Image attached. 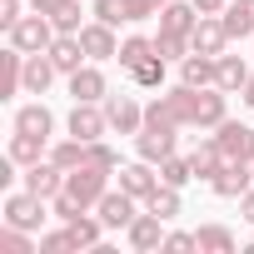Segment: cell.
Masks as SVG:
<instances>
[{
  "instance_id": "6da1fadb",
  "label": "cell",
  "mask_w": 254,
  "mask_h": 254,
  "mask_svg": "<svg viewBox=\"0 0 254 254\" xmlns=\"http://www.w3.org/2000/svg\"><path fill=\"white\" fill-rule=\"evenodd\" d=\"M229 120V105H224V90L219 85H175L165 90L155 105H145V125H170V130H214V125Z\"/></svg>"
},
{
  "instance_id": "7a4b0ae2",
  "label": "cell",
  "mask_w": 254,
  "mask_h": 254,
  "mask_svg": "<svg viewBox=\"0 0 254 254\" xmlns=\"http://www.w3.org/2000/svg\"><path fill=\"white\" fill-rule=\"evenodd\" d=\"M5 35H10V45H15V50H25V55H45V50L55 45V35H60V30H55V20H50V15L30 10V15H20Z\"/></svg>"
},
{
  "instance_id": "3957f363",
  "label": "cell",
  "mask_w": 254,
  "mask_h": 254,
  "mask_svg": "<svg viewBox=\"0 0 254 254\" xmlns=\"http://www.w3.org/2000/svg\"><path fill=\"white\" fill-rule=\"evenodd\" d=\"M105 190H110V170H100V165H80V170L65 175V194L80 199L85 209H95L105 199Z\"/></svg>"
},
{
  "instance_id": "277c9868",
  "label": "cell",
  "mask_w": 254,
  "mask_h": 254,
  "mask_svg": "<svg viewBox=\"0 0 254 254\" xmlns=\"http://www.w3.org/2000/svg\"><path fill=\"white\" fill-rule=\"evenodd\" d=\"M45 204L50 199H40V194H30V190H20V194H5V224H15V229H40L45 224Z\"/></svg>"
},
{
  "instance_id": "5b68a950",
  "label": "cell",
  "mask_w": 254,
  "mask_h": 254,
  "mask_svg": "<svg viewBox=\"0 0 254 254\" xmlns=\"http://www.w3.org/2000/svg\"><path fill=\"white\" fill-rule=\"evenodd\" d=\"M214 140H219L224 160H244V165H254V125L224 120V125H214Z\"/></svg>"
},
{
  "instance_id": "8992f818",
  "label": "cell",
  "mask_w": 254,
  "mask_h": 254,
  "mask_svg": "<svg viewBox=\"0 0 254 254\" xmlns=\"http://www.w3.org/2000/svg\"><path fill=\"white\" fill-rule=\"evenodd\" d=\"M95 209H100L105 229H130V224H135V214H140V199H135L130 190H105V199H100Z\"/></svg>"
},
{
  "instance_id": "52a82bcc",
  "label": "cell",
  "mask_w": 254,
  "mask_h": 254,
  "mask_svg": "<svg viewBox=\"0 0 254 254\" xmlns=\"http://www.w3.org/2000/svg\"><path fill=\"white\" fill-rule=\"evenodd\" d=\"M125 239H130L135 254H155V249H165V219L145 209V214H135L130 229H125Z\"/></svg>"
},
{
  "instance_id": "ba28073f",
  "label": "cell",
  "mask_w": 254,
  "mask_h": 254,
  "mask_svg": "<svg viewBox=\"0 0 254 254\" xmlns=\"http://www.w3.org/2000/svg\"><path fill=\"white\" fill-rule=\"evenodd\" d=\"M105 115H110V130H115V135H140V130H145V110H140L130 95H110V100H105Z\"/></svg>"
},
{
  "instance_id": "9c48e42d",
  "label": "cell",
  "mask_w": 254,
  "mask_h": 254,
  "mask_svg": "<svg viewBox=\"0 0 254 254\" xmlns=\"http://www.w3.org/2000/svg\"><path fill=\"white\" fill-rule=\"evenodd\" d=\"M105 130H110V115L100 110V105H80L75 100V110H70V135L75 140H105Z\"/></svg>"
},
{
  "instance_id": "30bf717a",
  "label": "cell",
  "mask_w": 254,
  "mask_h": 254,
  "mask_svg": "<svg viewBox=\"0 0 254 254\" xmlns=\"http://www.w3.org/2000/svg\"><path fill=\"white\" fill-rule=\"evenodd\" d=\"M249 185H254V165H244V160H229V165L209 180V190H214L219 199H239Z\"/></svg>"
},
{
  "instance_id": "8fae6325",
  "label": "cell",
  "mask_w": 254,
  "mask_h": 254,
  "mask_svg": "<svg viewBox=\"0 0 254 254\" xmlns=\"http://www.w3.org/2000/svg\"><path fill=\"white\" fill-rule=\"evenodd\" d=\"M135 150H140V160L160 165L165 155H175V130L170 125H145V130L135 135Z\"/></svg>"
},
{
  "instance_id": "7c38bea8",
  "label": "cell",
  "mask_w": 254,
  "mask_h": 254,
  "mask_svg": "<svg viewBox=\"0 0 254 254\" xmlns=\"http://www.w3.org/2000/svg\"><path fill=\"white\" fill-rule=\"evenodd\" d=\"M120 190H130L140 204L160 190V175H155V165L150 160H135V165H120Z\"/></svg>"
},
{
  "instance_id": "4fadbf2b",
  "label": "cell",
  "mask_w": 254,
  "mask_h": 254,
  "mask_svg": "<svg viewBox=\"0 0 254 254\" xmlns=\"http://www.w3.org/2000/svg\"><path fill=\"white\" fill-rule=\"evenodd\" d=\"M190 45H194L199 55H224V45H229L224 20H219V15H199V25L190 30Z\"/></svg>"
},
{
  "instance_id": "5bb4252c",
  "label": "cell",
  "mask_w": 254,
  "mask_h": 254,
  "mask_svg": "<svg viewBox=\"0 0 254 254\" xmlns=\"http://www.w3.org/2000/svg\"><path fill=\"white\" fill-rule=\"evenodd\" d=\"M80 45H85V55H90V60H115V55H120L115 25H105V20H90V25L80 30Z\"/></svg>"
},
{
  "instance_id": "9a60e30c",
  "label": "cell",
  "mask_w": 254,
  "mask_h": 254,
  "mask_svg": "<svg viewBox=\"0 0 254 254\" xmlns=\"http://www.w3.org/2000/svg\"><path fill=\"white\" fill-rule=\"evenodd\" d=\"M25 190H30V194H40V199H55V194L65 190V170H60L55 160H40V165H30V170H25Z\"/></svg>"
},
{
  "instance_id": "2e32d148",
  "label": "cell",
  "mask_w": 254,
  "mask_h": 254,
  "mask_svg": "<svg viewBox=\"0 0 254 254\" xmlns=\"http://www.w3.org/2000/svg\"><path fill=\"white\" fill-rule=\"evenodd\" d=\"M70 95H75L80 105H100V100H110V85H105V75H100L95 65H80V70L70 75Z\"/></svg>"
},
{
  "instance_id": "e0dca14e",
  "label": "cell",
  "mask_w": 254,
  "mask_h": 254,
  "mask_svg": "<svg viewBox=\"0 0 254 254\" xmlns=\"http://www.w3.org/2000/svg\"><path fill=\"white\" fill-rule=\"evenodd\" d=\"M45 55L55 60V70H60L65 80H70V75H75V70L90 60V55H85V45H80V35H55V45H50Z\"/></svg>"
},
{
  "instance_id": "ac0fdd59",
  "label": "cell",
  "mask_w": 254,
  "mask_h": 254,
  "mask_svg": "<svg viewBox=\"0 0 254 254\" xmlns=\"http://www.w3.org/2000/svg\"><path fill=\"white\" fill-rule=\"evenodd\" d=\"M214 75H219V55H199V50H190L185 60H180V80L185 85H214Z\"/></svg>"
},
{
  "instance_id": "d6986e66",
  "label": "cell",
  "mask_w": 254,
  "mask_h": 254,
  "mask_svg": "<svg viewBox=\"0 0 254 254\" xmlns=\"http://www.w3.org/2000/svg\"><path fill=\"white\" fill-rule=\"evenodd\" d=\"M5 155L20 165V170H30V165H40V160H50L45 155V135H25V130H15L10 135V145H5Z\"/></svg>"
},
{
  "instance_id": "ffe728a7",
  "label": "cell",
  "mask_w": 254,
  "mask_h": 254,
  "mask_svg": "<svg viewBox=\"0 0 254 254\" xmlns=\"http://www.w3.org/2000/svg\"><path fill=\"white\" fill-rule=\"evenodd\" d=\"M190 165H194V180H204V185H209V180H214V175H219L229 160H224L219 140H199V145L190 150Z\"/></svg>"
},
{
  "instance_id": "44dd1931",
  "label": "cell",
  "mask_w": 254,
  "mask_h": 254,
  "mask_svg": "<svg viewBox=\"0 0 254 254\" xmlns=\"http://www.w3.org/2000/svg\"><path fill=\"white\" fill-rule=\"evenodd\" d=\"M20 90H25V50L10 45L5 55H0V95L10 100V95H20Z\"/></svg>"
},
{
  "instance_id": "7402d4cb",
  "label": "cell",
  "mask_w": 254,
  "mask_h": 254,
  "mask_svg": "<svg viewBox=\"0 0 254 254\" xmlns=\"http://www.w3.org/2000/svg\"><path fill=\"white\" fill-rule=\"evenodd\" d=\"M219 20H224L229 40H244V35H254V0H229V5L219 10Z\"/></svg>"
},
{
  "instance_id": "603a6c76",
  "label": "cell",
  "mask_w": 254,
  "mask_h": 254,
  "mask_svg": "<svg viewBox=\"0 0 254 254\" xmlns=\"http://www.w3.org/2000/svg\"><path fill=\"white\" fill-rule=\"evenodd\" d=\"M199 25V10H194V0L185 5V0H170V5L160 10V30H175V35H190Z\"/></svg>"
},
{
  "instance_id": "cb8c5ba5",
  "label": "cell",
  "mask_w": 254,
  "mask_h": 254,
  "mask_svg": "<svg viewBox=\"0 0 254 254\" xmlns=\"http://www.w3.org/2000/svg\"><path fill=\"white\" fill-rule=\"evenodd\" d=\"M214 85H219L224 95H239V90L249 85V65H244V55H219V75H214Z\"/></svg>"
},
{
  "instance_id": "d4e9b609",
  "label": "cell",
  "mask_w": 254,
  "mask_h": 254,
  "mask_svg": "<svg viewBox=\"0 0 254 254\" xmlns=\"http://www.w3.org/2000/svg\"><path fill=\"white\" fill-rule=\"evenodd\" d=\"M55 75H60V70H55L50 55H25V95H45Z\"/></svg>"
},
{
  "instance_id": "484cf974",
  "label": "cell",
  "mask_w": 254,
  "mask_h": 254,
  "mask_svg": "<svg viewBox=\"0 0 254 254\" xmlns=\"http://www.w3.org/2000/svg\"><path fill=\"white\" fill-rule=\"evenodd\" d=\"M15 130H25V135H45V140H50L55 115H50L45 105H20V110H15Z\"/></svg>"
},
{
  "instance_id": "4316f807",
  "label": "cell",
  "mask_w": 254,
  "mask_h": 254,
  "mask_svg": "<svg viewBox=\"0 0 254 254\" xmlns=\"http://www.w3.org/2000/svg\"><path fill=\"white\" fill-rule=\"evenodd\" d=\"M65 229H70L75 249H100V229H105V219H100V214L90 219V209H85V214H75V219H70Z\"/></svg>"
},
{
  "instance_id": "83f0119b",
  "label": "cell",
  "mask_w": 254,
  "mask_h": 254,
  "mask_svg": "<svg viewBox=\"0 0 254 254\" xmlns=\"http://www.w3.org/2000/svg\"><path fill=\"white\" fill-rule=\"evenodd\" d=\"M165 65H170V60H165V55L155 50L150 60H140V65L130 70V80H135L140 90H165Z\"/></svg>"
},
{
  "instance_id": "f1b7e54d",
  "label": "cell",
  "mask_w": 254,
  "mask_h": 254,
  "mask_svg": "<svg viewBox=\"0 0 254 254\" xmlns=\"http://www.w3.org/2000/svg\"><path fill=\"white\" fill-rule=\"evenodd\" d=\"M194 239H199V254H234V234L224 224H199Z\"/></svg>"
},
{
  "instance_id": "f546056e",
  "label": "cell",
  "mask_w": 254,
  "mask_h": 254,
  "mask_svg": "<svg viewBox=\"0 0 254 254\" xmlns=\"http://www.w3.org/2000/svg\"><path fill=\"white\" fill-rule=\"evenodd\" d=\"M150 55H155V40H150V35H130V40H120V55H115V60H120V70H135V65L150 60Z\"/></svg>"
},
{
  "instance_id": "4dcf8cb0",
  "label": "cell",
  "mask_w": 254,
  "mask_h": 254,
  "mask_svg": "<svg viewBox=\"0 0 254 254\" xmlns=\"http://www.w3.org/2000/svg\"><path fill=\"white\" fill-rule=\"evenodd\" d=\"M160 180H165V185H175V190H185V185L194 180L190 155H165V160H160Z\"/></svg>"
},
{
  "instance_id": "1f68e13d",
  "label": "cell",
  "mask_w": 254,
  "mask_h": 254,
  "mask_svg": "<svg viewBox=\"0 0 254 254\" xmlns=\"http://www.w3.org/2000/svg\"><path fill=\"white\" fill-rule=\"evenodd\" d=\"M145 209H150V214H160V219H165V224H170V219H175V214H180V190H175V185H165V180H160V190H155V194H150V199H145Z\"/></svg>"
},
{
  "instance_id": "d6a6232c",
  "label": "cell",
  "mask_w": 254,
  "mask_h": 254,
  "mask_svg": "<svg viewBox=\"0 0 254 254\" xmlns=\"http://www.w3.org/2000/svg\"><path fill=\"white\" fill-rule=\"evenodd\" d=\"M50 160H55L65 175H70V170H80V165H85V140H75V135H70V140L50 145Z\"/></svg>"
},
{
  "instance_id": "836d02e7",
  "label": "cell",
  "mask_w": 254,
  "mask_h": 254,
  "mask_svg": "<svg viewBox=\"0 0 254 254\" xmlns=\"http://www.w3.org/2000/svg\"><path fill=\"white\" fill-rule=\"evenodd\" d=\"M0 254H40V244H30V229L5 224L0 229Z\"/></svg>"
},
{
  "instance_id": "e575fe53",
  "label": "cell",
  "mask_w": 254,
  "mask_h": 254,
  "mask_svg": "<svg viewBox=\"0 0 254 254\" xmlns=\"http://www.w3.org/2000/svg\"><path fill=\"white\" fill-rule=\"evenodd\" d=\"M155 50H160L165 60H185V55H190L194 45H190V35H175V30H160V35H155Z\"/></svg>"
},
{
  "instance_id": "d590c367",
  "label": "cell",
  "mask_w": 254,
  "mask_h": 254,
  "mask_svg": "<svg viewBox=\"0 0 254 254\" xmlns=\"http://www.w3.org/2000/svg\"><path fill=\"white\" fill-rule=\"evenodd\" d=\"M85 165H100V170L120 175V150H110L105 140H90V145H85Z\"/></svg>"
},
{
  "instance_id": "8d00e7d4",
  "label": "cell",
  "mask_w": 254,
  "mask_h": 254,
  "mask_svg": "<svg viewBox=\"0 0 254 254\" xmlns=\"http://www.w3.org/2000/svg\"><path fill=\"white\" fill-rule=\"evenodd\" d=\"M50 20H55L60 35H80V30H85V25H80V0H60V10H55Z\"/></svg>"
},
{
  "instance_id": "74e56055",
  "label": "cell",
  "mask_w": 254,
  "mask_h": 254,
  "mask_svg": "<svg viewBox=\"0 0 254 254\" xmlns=\"http://www.w3.org/2000/svg\"><path fill=\"white\" fill-rule=\"evenodd\" d=\"M170 5V0H125V20H150Z\"/></svg>"
},
{
  "instance_id": "f35d334b",
  "label": "cell",
  "mask_w": 254,
  "mask_h": 254,
  "mask_svg": "<svg viewBox=\"0 0 254 254\" xmlns=\"http://www.w3.org/2000/svg\"><path fill=\"white\" fill-rule=\"evenodd\" d=\"M50 214H55V219H60V224H70V219H75V214H85V204H80V199H70V194H65V190H60V194H55V199H50Z\"/></svg>"
},
{
  "instance_id": "ab89813d",
  "label": "cell",
  "mask_w": 254,
  "mask_h": 254,
  "mask_svg": "<svg viewBox=\"0 0 254 254\" xmlns=\"http://www.w3.org/2000/svg\"><path fill=\"white\" fill-rule=\"evenodd\" d=\"M40 254H75V239H70V229L40 234Z\"/></svg>"
},
{
  "instance_id": "60d3db41",
  "label": "cell",
  "mask_w": 254,
  "mask_h": 254,
  "mask_svg": "<svg viewBox=\"0 0 254 254\" xmlns=\"http://www.w3.org/2000/svg\"><path fill=\"white\" fill-rule=\"evenodd\" d=\"M95 20H105V25H125V0H95Z\"/></svg>"
},
{
  "instance_id": "b9f144b4",
  "label": "cell",
  "mask_w": 254,
  "mask_h": 254,
  "mask_svg": "<svg viewBox=\"0 0 254 254\" xmlns=\"http://www.w3.org/2000/svg\"><path fill=\"white\" fill-rule=\"evenodd\" d=\"M165 249L170 254H190V249H199V239L194 234H165Z\"/></svg>"
},
{
  "instance_id": "7bdbcfd3",
  "label": "cell",
  "mask_w": 254,
  "mask_h": 254,
  "mask_svg": "<svg viewBox=\"0 0 254 254\" xmlns=\"http://www.w3.org/2000/svg\"><path fill=\"white\" fill-rule=\"evenodd\" d=\"M15 20H20V0H0V25L10 30Z\"/></svg>"
},
{
  "instance_id": "ee69618b",
  "label": "cell",
  "mask_w": 254,
  "mask_h": 254,
  "mask_svg": "<svg viewBox=\"0 0 254 254\" xmlns=\"http://www.w3.org/2000/svg\"><path fill=\"white\" fill-rule=\"evenodd\" d=\"M239 214H244V219H249V224H254V185H249V190H244V194H239Z\"/></svg>"
},
{
  "instance_id": "f6af8a7d",
  "label": "cell",
  "mask_w": 254,
  "mask_h": 254,
  "mask_svg": "<svg viewBox=\"0 0 254 254\" xmlns=\"http://www.w3.org/2000/svg\"><path fill=\"white\" fill-rule=\"evenodd\" d=\"M224 5H229V0H194V10H199V15H219Z\"/></svg>"
},
{
  "instance_id": "bcb514c9",
  "label": "cell",
  "mask_w": 254,
  "mask_h": 254,
  "mask_svg": "<svg viewBox=\"0 0 254 254\" xmlns=\"http://www.w3.org/2000/svg\"><path fill=\"white\" fill-rule=\"evenodd\" d=\"M25 5L40 10V15H55V10H60V0H25Z\"/></svg>"
},
{
  "instance_id": "7dc6e473",
  "label": "cell",
  "mask_w": 254,
  "mask_h": 254,
  "mask_svg": "<svg viewBox=\"0 0 254 254\" xmlns=\"http://www.w3.org/2000/svg\"><path fill=\"white\" fill-rule=\"evenodd\" d=\"M239 95H244V105H249V110H254V75H249V85H244V90H239Z\"/></svg>"
}]
</instances>
